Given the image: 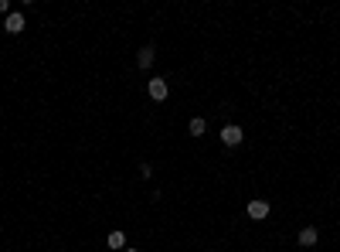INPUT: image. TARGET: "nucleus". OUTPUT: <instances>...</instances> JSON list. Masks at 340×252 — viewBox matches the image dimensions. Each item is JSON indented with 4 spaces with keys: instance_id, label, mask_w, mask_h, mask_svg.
Masks as SVG:
<instances>
[{
    "instance_id": "f257e3e1",
    "label": "nucleus",
    "mask_w": 340,
    "mask_h": 252,
    "mask_svg": "<svg viewBox=\"0 0 340 252\" xmlns=\"http://www.w3.org/2000/svg\"><path fill=\"white\" fill-rule=\"evenodd\" d=\"M248 218H252V222H262V218H269V212H272V208H269V201H262V198H255V201H248Z\"/></svg>"
},
{
    "instance_id": "f03ea898",
    "label": "nucleus",
    "mask_w": 340,
    "mask_h": 252,
    "mask_svg": "<svg viewBox=\"0 0 340 252\" xmlns=\"http://www.w3.org/2000/svg\"><path fill=\"white\" fill-rule=\"evenodd\" d=\"M147 92H150L153 102H164L170 92V85H167V78H150V85H147Z\"/></svg>"
},
{
    "instance_id": "7ed1b4c3",
    "label": "nucleus",
    "mask_w": 340,
    "mask_h": 252,
    "mask_svg": "<svg viewBox=\"0 0 340 252\" xmlns=\"http://www.w3.org/2000/svg\"><path fill=\"white\" fill-rule=\"evenodd\" d=\"M242 140H245L242 126H225V130H221V143H225V147H238Z\"/></svg>"
},
{
    "instance_id": "20e7f679",
    "label": "nucleus",
    "mask_w": 340,
    "mask_h": 252,
    "mask_svg": "<svg viewBox=\"0 0 340 252\" xmlns=\"http://www.w3.org/2000/svg\"><path fill=\"white\" fill-rule=\"evenodd\" d=\"M3 27H7V34H20L24 31V14H7V20H3Z\"/></svg>"
},
{
    "instance_id": "39448f33",
    "label": "nucleus",
    "mask_w": 340,
    "mask_h": 252,
    "mask_svg": "<svg viewBox=\"0 0 340 252\" xmlns=\"http://www.w3.org/2000/svg\"><path fill=\"white\" fill-rule=\"evenodd\" d=\"M317 242H320V232H317L313 225L300 229V246H306V249H310V246H317Z\"/></svg>"
},
{
    "instance_id": "423d86ee",
    "label": "nucleus",
    "mask_w": 340,
    "mask_h": 252,
    "mask_svg": "<svg viewBox=\"0 0 340 252\" xmlns=\"http://www.w3.org/2000/svg\"><path fill=\"white\" fill-rule=\"evenodd\" d=\"M106 246H109V249H123V246H126V235L123 232H109L106 235Z\"/></svg>"
},
{
    "instance_id": "0eeeda50",
    "label": "nucleus",
    "mask_w": 340,
    "mask_h": 252,
    "mask_svg": "<svg viewBox=\"0 0 340 252\" xmlns=\"http://www.w3.org/2000/svg\"><path fill=\"white\" fill-rule=\"evenodd\" d=\"M136 65H140V68H150V65H153V48H140V55H136Z\"/></svg>"
},
{
    "instance_id": "6e6552de",
    "label": "nucleus",
    "mask_w": 340,
    "mask_h": 252,
    "mask_svg": "<svg viewBox=\"0 0 340 252\" xmlns=\"http://www.w3.org/2000/svg\"><path fill=\"white\" fill-rule=\"evenodd\" d=\"M187 130H190V136H201V133H204V130H208V123H204V119H201V116H194V119H190V123H187Z\"/></svg>"
},
{
    "instance_id": "1a4fd4ad",
    "label": "nucleus",
    "mask_w": 340,
    "mask_h": 252,
    "mask_svg": "<svg viewBox=\"0 0 340 252\" xmlns=\"http://www.w3.org/2000/svg\"><path fill=\"white\" fill-rule=\"evenodd\" d=\"M7 10H10V3H7V0H0V14H7Z\"/></svg>"
},
{
    "instance_id": "9d476101",
    "label": "nucleus",
    "mask_w": 340,
    "mask_h": 252,
    "mask_svg": "<svg viewBox=\"0 0 340 252\" xmlns=\"http://www.w3.org/2000/svg\"><path fill=\"white\" fill-rule=\"evenodd\" d=\"M126 252H136V249H126Z\"/></svg>"
}]
</instances>
